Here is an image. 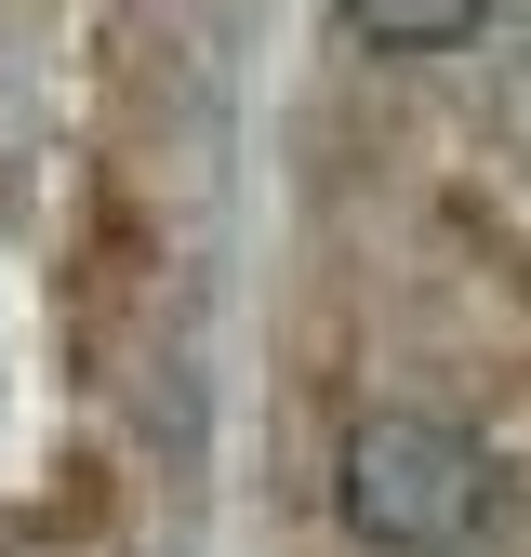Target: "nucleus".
Wrapping results in <instances>:
<instances>
[{"label": "nucleus", "instance_id": "f257e3e1", "mask_svg": "<svg viewBox=\"0 0 531 557\" xmlns=\"http://www.w3.org/2000/svg\"><path fill=\"white\" fill-rule=\"evenodd\" d=\"M492 505V465L465 425H425V411H372L346 438V531L372 557H452Z\"/></svg>", "mask_w": 531, "mask_h": 557}, {"label": "nucleus", "instance_id": "f03ea898", "mask_svg": "<svg viewBox=\"0 0 531 557\" xmlns=\"http://www.w3.org/2000/svg\"><path fill=\"white\" fill-rule=\"evenodd\" d=\"M492 0H346V27L359 40H385V53H439V40H465Z\"/></svg>", "mask_w": 531, "mask_h": 557}]
</instances>
